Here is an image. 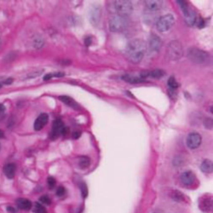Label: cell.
<instances>
[{"label":"cell","instance_id":"1","mask_svg":"<svg viewBox=\"0 0 213 213\" xmlns=\"http://www.w3.org/2000/svg\"><path fill=\"white\" fill-rule=\"evenodd\" d=\"M146 49L147 45L143 40H133L128 43L126 47V56L132 63L138 64L143 58Z\"/></svg>","mask_w":213,"mask_h":213},{"label":"cell","instance_id":"2","mask_svg":"<svg viewBox=\"0 0 213 213\" xmlns=\"http://www.w3.org/2000/svg\"><path fill=\"white\" fill-rule=\"evenodd\" d=\"M167 54L172 61L180 59L183 55V48L182 44L178 40L172 41L167 46Z\"/></svg>","mask_w":213,"mask_h":213},{"label":"cell","instance_id":"3","mask_svg":"<svg viewBox=\"0 0 213 213\" xmlns=\"http://www.w3.org/2000/svg\"><path fill=\"white\" fill-rule=\"evenodd\" d=\"M177 2L183 13L186 23L189 26H193L197 20L196 13L189 7L186 1H178Z\"/></svg>","mask_w":213,"mask_h":213},{"label":"cell","instance_id":"4","mask_svg":"<svg viewBox=\"0 0 213 213\" xmlns=\"http://www.w3.org/2000/svg\"><path fill=\"white\" fill-rule=\"evenodd\" d=\"M114 6L117 15L122 17L130 16L133 11L132 3L128 0H118L114 1Z\"/></svg>","mask_w":213,"mask_h":213},{"label":"cell","instance_id":"5","mask_svg":"<svg viewBox=\"0 0 213 213\" xmlns=\"http://www.w3.org/2000/svg\"><path fill=\"white\" fill-rule=\"evenodd\" d=\"M187 57L194 63L202 64L206 62L209 55L206 51L197 48H192L188 50Z\"/></svg>","mask_w":213,"mask_h":213},{"label":"cell","instance_id":"6","mask_svg":"<svg viewBox=\"0 0 213 213\" xmlns=\"http://www.w3.org/2000/svg\"><path fill=\"white\" fill-rule=\"evenodd\" d=\"M127 22L125 17L119 15H114L109 19V29L113 32H119L124 30L127 26Z\"/></svg>","mask_w":213,"mask_h":213},{"label":"cell","instance_id":"7","mask_svg":"<svg viewBox=\"0 0 213 213\" xmlns=\"http://www.w3.org/2000/svg\"><path fill=\"white\" fill-rule=\"evenodd\" d=\"M175 23L174 16L171 14L161 16L157 22L156 26L157 30L160 32H165L172 28Z\"/></svg>","mask_w":213,"mask_h":213},{"label":"cell","instance_id":"8","mask_svg":"<svg viewBox=\"0 0 213 213\" xmlns=\"http://www.w3.org/2000/svg\"><path fill=\"white\" fill-rule=\"evenodd\" d=\"M89 19L90 23L94 26L99 24L101 16V8L99 5L92 6L89 11Z\"/></svg>","mask_w":213,"mask_h":213},{"label":"cell","instance_id":"9","mask_svg":"<svg viewBox=\"0 0 213 213\" xmlns=\"http://www.w3.org/2000/svg\"><path fill=\"white\" fill-rule=\"evenodd\" d=\"M65 126L61 120L58 119L53 121L50 133V138L52 140L58 139L62 135V132Z\"/></svg>","mask_w":213,"mask_h":213},{"label":"cell","instance_id":"10","mask_svg":"<svg viewBox=\"0 0 213 213\" xmlns=\"http://www.w3.org/2000/svg\"><path fill=\"white\" fill-rule=\"evenodd\" d=\"M201 136L197 132H192L187 136L186 143L189 149L194 150L198 148L201 143Z\"/></svg>","mask_w":213,"mask_h":213},{"label":"cell","instance_id":"11","mask_svg":"<svg viewBox=\"0 0 213 213\" xmlns=\"http://www.w3.org/2000/svg\"><path fill=\"white\" fill-rule=\"evenodd\" d=\"M200 209L205 213L212 212L213 210V199L210 195H206L200 198L199 202Z\"/></svg>","mask_w":213,"mask_h":213},{"label":"cell","instance_id":"12","mask_svg":"<svg viewBox=\"0 0 213 213\" xmlns=\"http://www.w3.org/2000/svg\"><path fill=\"white\" fill-rule=\"evenodd\" d=\"M162 45V39L156 34L151 35L149 40V46L150 50L154 52H158L160 50Z\"/></svg>","mask_w":213,"mask_h":213},{"label":"cell","instance_id":"13","mask_svg":"<svg viewBox=\"0 0 213 213\" xmlns=\"http://www.w3.org/2000/svg\"><path fill=\"white\" fill-rule=\"evenodd\" d=\"M48 120L49 116L46 113H42L40 114L34 122V129L37 131L40 130L48 123Z\"/></svg>","mask_w":213,"mask_h":213},{"label":"cell","instance_id":"14","mask_svg":"<svg viewBox=\"0 0 213 213\" xmlns=\"http://www.w3.org/2000/svg\"><path fill=\"white\" fill-rule=\"evenodd\" d=\"M196 180V177L193 172L186 171L182 173L181 176L182 183L186 186H191L193 184Z\"/></svg>","mask_w":213,"mask_h":213},{"label":"cell","instance_id":"15","mask_svg":"<svg viewBox=\"0 0 213 213\" xmlns=\"http://www.w3.org/2000/svg\"><path fill=\"white\" fill-rule=\"evenodd\" d=\"M59 99L65 104L75 110H79L80 109V105L74 99L70 97L63 95L59 97Z\"/></svg>","mask_w":213,"mask_h":213},{"label":"cell","instance_id":"16","mask_svg":"<svg viewBox=\"0 0 213 213\" xmlns=\"http://www.w3.org/2000/svg\"><path fill=\"white\" fill-rule=\"evenodd\" d=\"M145 4L146 7L150 11H155L161 8L163 1L161 0H147L145 1Z\"/></svg>","mask_w":213,"mask_h":213},{"label":"cell","instance_id":"17","mask_svg":"<svg viewBox=\"0 0 213 213\" xmlns=\"http://www.w3.org/2000/svg\"><path fill=\"white\" fill-rule=\"evenodd\" d=\"M16 204L19 209L24 210H29L32 206V204L28 199L20 198L16 201Z\"/></svg>","mask_w":213,"mask_h":213},{"label":"cell","instance_id":"18","mask_svg":"<svg viewBox=\"0 0 213 213\" xmlns=\"http://www.w3.org/2000/svg\"><path fill=\"white\" fill-rule=\"evenodd\" d=\"M16 169V165L14 163L8 164L4 168V173L8 178L12 179L15 175Z\"/></svg>","mask_w":213,"mask_h":213},{"label":"cell","instance_id":"19","mask_svg":"<svg viewBox=\"0 0 213 213\" xmlns=\"http://www.w3.org/2000/svg\"><path fill=\"white\" fill-rule=\"evenodd\" d=\"M122 79L124 81L130 84L140 83L145 81V80L140 77L129 74L124 75L122 76Z\"/></svg>","mask_w":213,"mask_h":213},{"label":"cell","instance_id":"20","mask_svg":"<svg viewBox=\"0 0 213 213\" xmlns=\"http://www.w3.org/2000/svg\"><path fill=\"white\" fill-rule=\"evenodd\" d=\"M200 168L201 170L204 173L208 174L212 173L213 170L212 162L210 159H205L201 163Z\"/></svg>","mask_w":213,"mask_h":213},{"label":"cell","instance_id":"21","mask_svg":"<svg viewBox=\"0 0 213 213\" xmlns=\"http://www.w3.org/2000/svg\"><path fill=\"white\" fill-rule=\"evenodd\" d=\"M165 74V72L163 70L155 69L152 71H149V77L156 79H159L164 77Z\"/></svg>","mask_w":213,"mask_h":213},{"label":"cell","instance_id":"22","mask_svg":"<svg viewBox=\"0 0 213 213\" xmlns=\"http://www.w3.org/2000/svg\"><path fill=\"white\" fill-rule=\"evenodd\" d=\"M79 166L82 169H86L90 166V159L88 157H81L79 159Z\"/></svg>","mask_w":213,"mask_h":213},{"label":"cell","instance_id":"23","mask_svg":"<svg viewBox=\"0 0 213 213\" xmlns=\"http://www.w3.org/2000/svg\"><path fill=\"white\" fill-rule=\"evenodd\" d=\"M168 85L172 90H174L178 87L179 85L174 77L172 76L168 80Z\"/></svg>","mask_w":213,"mask_h":213},{"label":"cell","instance_id":"24","mask_svg":"<svg viewBox=\"0 0 213 213\" xmlns=\"http://www.w3.org/2000/svg\"><path fill=\"white\" fill-rule=\"evenodd\" d=\"M34 213H45V209L41 204L35 202L33 211Z\"/></svg>","mask_w":213,"mask_h":213},{"label":"cell","instance_id":"25","mask_svg":"<svg viewBox=\"0 0 213 213\" xmlns=\"http://www.w3.org/2000/svg\"><path fill=\"white\" fill-rule=\"evenodd\" d=\"M80 189L82 196L84 198H86L88 196V187L86 184L85 183H82L80 186Z\"/></svg>","mask_w":213,"mask_h":213},{"label":"cell","instance_id":"26","mask_svg":"<svg viewBox=\"0 0 213 213\" xmlns=\"http://www.w3.org/2000/svg\"><path fill=\"white\" fill-rule=\"evenodd\" d=\"M44 40L41 38H38L34 40V47L37 49L41 48L44 45Z\"/></svg>","mask_w":213,"mask_h":213},{"label":"cell","instance_id":"27","mask_svg":"<svg viewBox=\"0 0 213 213\" xmlns=\"http://www.w3.org/2000/svg\"><path fill=\"white\" fill-rule=\"evenodd\" d=\"M204 125L205 127L208 129H211L213 128V121L212 119L211 118H206L205 119L204 122Z\"/></svg>","mask_w":213,"mask_h":213},{"label":"cell","instance_id":"28","mask_svg":"<svg viewBox=\"0 0 213 213\" xmlns=\"http://www.w3.org/2000/svg\"><path fill=\"white\" fill-rule=\"evenodd\" d=\"M47 183H48V187L51 189L54 188L56 184V181L54 177H49L47 179Z\"/></svg>","mask_w":213,"mask_h":213},{"label":"cell","instance_id":"29","mask_svg":"<svg viewBox=\"0 0 213 213\" xmlns=\"http://www.w3.org/2000/svg\"><path fill=\"white\" fill-rule=\"evenodd\" d=\"M39 200L41 202L46 205H49L51 204V200L50 198L46 195H43L40 198Z\"/></svg>","mask_w":213,"mask_h":213},{"label":"cell","instance_id":"30","mask_svg":"<svg viewBox=\"0 0 213 213\" xmlns=\"http://www.w3.org/2000/svg\"><path fill=\"white\" fill-rule=\"evenodd\" d=\"M65 189L64 187L61 186V187H59L58 189H57L56 192V194L57 196L58 197H61V196H63L65 194Z\"/></svg>","mask_w":213,"mask_h":213},{"label":"cell","instance_id":"31","mask_svg":"<svg viewBox=\"0 0 213 213\" xmlns=\"http://www.w3.org/2000/svg\"><path fill=\"white\" fill-rule=\"evenodd\" d=\"M174 194V195L173 196V197L174 198L175 200L178 201L182 200L183 196L182 194L180 193L179 192H177V191L175 192Z\"/></svg>","mask_w":213,"mask_h":213},{"label":"cell","instance_id":"32","mask_svg":"<svg viewBox=\"0 0 213 213\" xmlns=\"http://www.w3.org/2000/svg\"><path fill=\"white\" fill-rule=\"evenodd\" d=\"M81 136V132L80 131H76L73 132L72 135V137L73 139H79Z\"/></svg>","mask_w":213,"mask_h":213},{"label":"cell","instance_id":"33","mask_svg":"<svg viewBox=\"0 0 213 213\" xmlns=\"http://www.w3.org/2000/svg\"><path fill=\"white\" fill-rule=\"evenodd\" d=\"M53 77V74H48L44 76V77H43V80H45V81H47V80H51Z\"/></svg>","mask_w":213,"mask_h":213},{"label":"cell","instance_id":"34","mask_svg":"<svg viewBox=\"0 0 213 213\" xmlns=\"http://www.w3.org/2000/svg\"><path fill=\"white\" fill-rule=\"evenodd\" d=\"M92 40L90 38H87L85 40V44L86 46L88 47L91 44Z\"/></svg>","mask_w":213,"mask_h":213},{"label":"cell","instance_id":"35","mask_svg":"<svg viewBox=\"0 0 213 213\" xmlns=\"http://www.w3.org/2000/svg\"><path fill=\"white\" fill-rule=\"evenodd\" d=\"M64 76V74L61 72H56V73L53 74V77H63Z\"/></svg>","mask_w":213,"mask_h":213},{"label":"cell","instance_id":"36","mask_svg":"<svg viewBox=\"0 0 213 213\" xmlns=\"http://www.w3.org/2000/svg\"><path fill=\"white\" fill-rule=\"evenodd\" d=\"M6 210H7V211H8V212L10 213H15L16 212V209H15L13 207L11 206H9L8 207H7Z\"/></svg>","mask_w":213,"mask_h":213},{"label":"cell","instance_id":"37","mask_svg":"<svg viewBox=\"0 0 213 213\" xmlns=\"http://www.w3.org/2000/svg\"><path fill=\"white\" fill-rule=\"evenodd\" d=\"M13 82V80L12 79L9 78L6 80L5 82V84H7V85H9L11 84Z\"/></svg>","mask_w":213,"mask_h":213},{"label":"cell","instance_id":"38","mask_svg":"<svg viewBox=\"0 0 213 213\" xmlns=\"http://www.w3.org/2000/svg\"><path fill=\"white\" fill-rule=\"evenodd\" d=\"M5 110V107L3 104H0V112L4 111Z\"/></svg>","mask_w":213,"mask_h":213},{"label":"cell","instance_id":"39","mask_svg":"<svg viewBox=\"0 0 213 213\" xmlns=\"http://www.w3.org/2000/svg\"><path fill=\"white\" fill-rule=\"evenodd\" d=\"M4 136L3 132L1 130H0V139L2 138Z\"/></svg>","mask_w":213,"mask_h":213},{"label":"cell","instance_id":"40","mask_svg":"<svg viewBox=\"0 0 213 213\" xmlns=\"http://www.w3.org/2000/svg\"><path fill=\"white\" fill-rule=\"evenodd\" d=\"M1 87H2V85H1V84H0V88H1Z\"/></svg>","mask_w":213,"mask_h":213},{"label":"cell","instance_id":"41","mask_svg":"<svg viewBox=\"0 0 213 213\" xmlns=\"http://www.w3.org/2000/svg\"><path fill=\"white\" fill-rule=\"evenodd\" d=\"M1 40H0V44H1Z\"/></svg>","mask_w":213,"mask_h":213},{"label":"cell","instance_id":"42","mask_svg":"<svg viewBox=\"0 0 213 213\" xmlns=\"http://www.w3.org/2000/svg\"><path fill=\"white\" fill-rule=\"evenodd\" d=\"M0 149H1V146H0Z\"/></svg>","mask_w":213,"mask_h":213}]
</instances>
